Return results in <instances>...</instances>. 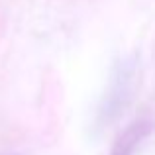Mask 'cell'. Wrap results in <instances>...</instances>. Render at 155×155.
I'll list each match as a JSON object with an SVG mask.
<instances>
[{"label":"cell","mask_w":155,"mask_h":155,"mask_svg":"<svg viewBox=\"0 0 155 155\" xmlns=\"http://www.w3.org/2000/svg\"><path fill=\"white\" fill-rule=\"evenodd\" d=\"M136 87V65L132 61H124L116 67L110 83L108 92L104 94V100L98 108V126H110L122 116L126 106L132 100V92Z\"/></svg>","instance_id":"cell-1"},{"label":"cell","mask_w":155,"mask_h":155,"mask_svg":"<svg viewBox=\"0 0 155 155\" xmlns=\"http://www.w3.org/2000/svg\"><path fill=\"white\" fill-rule=\"evenodd\" d=\"M153 132V122L149 118H137L134 120L124 132L118 136L110 155H134L137 145Z\"/></svg>","instance_id":"cell-2"},{"label":"cell","mask_w":155,"mask_h":155,"mask_svg":"<svg viewBox=\"0 0 155 155\" xmlns=\"http://www.w3.org/2000/svg\"><path fill=\"white\" fill-rule=\"evenodd\" d=\"M10 155H16V153H10Z\"/></svg>","instance_id":"cell-3"}]
</instances>
